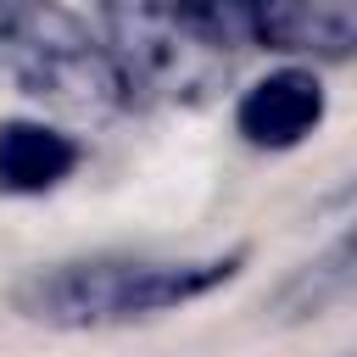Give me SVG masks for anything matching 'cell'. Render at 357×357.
Returning <instances> with one entry per match:
<instances>
[{"label":"cell","instance_id":"6da1fadb","mask_svg":"<svg viewBox=\"0 0 357 357\" xmlns=\"http://www.w3.org/2000/svg\"><path fill=\"white\" fill-rule=\"evenodd\" d=\"M245 268V251L229 257H195V262H167V257H73L28 273L11 290V307L28 324L45 329H117L139 324L156 312H173L184 301L212 296Z\"/></svg>","mask_w":357,"mask_h":357},{"label":"cell","instance_id":"7a4b0ae2","mask_svg":"<svg viewBox=\"0 0 357 357\" xmlns=\"http://www.w3.org/2000/svg\"><path fill=\"white\" fill-rule=\"evenodd\" d=\"M95 28L134 106H190L229 78V45L245 39V6H100Z\"/></svg>","mask_w":357,"mask_h":357},{"label":"cell","instance_id":"3957f363","mask_svg":"<svg viewBox=\"0 0 357 357\" xmlns=\"http://www.w3.org/2000/svg\"><path fill=\"white\" fill-rule=\"evenodd\" d=\"M0 84L73 117L134 106L95 17L39 0H0Z\"/></svg>","mask_w":357,"mask_h":357},{"label":"cell","instance_id":"277c9868","mask_svg":"<svg viewBox=\"0 0 357 357\" xmlns=\"http://www.w3.org/2000/svg\"><path fill=\"white\" fill-rule=\"evenodd\" d=\"M329 112V95L324 84L307 73V67H279L268 78H257L240 106H234V128L245 134V145L257 151H290L301 145Z\"/></svg>","mask_w":357,"mask_h":357},{"label":"cell","instance_id":"5b68a950","mask_svg":"<svg viewBox=\"0 0 357 357\" xmlns=\"http://www.w3.org/2000/svg\"><path fill=\"white\" fill-rule=\"evenodd\" d=\"M245 39L290 56L346 61L357 50V6L346 0H296V6H245Z\"/></svg>","mask_w":357,"mask_h":357},{"label":"cell","instance_id":"8992f818","mask_svg":"<svg viewBox=\"0 0 357 357\" xmlns=\"http://www.w3.org/2000/svg\"><path fill=\"white\" fill-rule=\"evenodd\" d=\"M84 145L73 134H56L45 123H0V190L6 195H45L78 167Z\"/></svg>","mask_w":357,"mask_h":357},{"label":"cell","instance_id":"52a82bcc","mask_svg":"<svg viewBox=\"0 0 357 357\" xmlns=\"http://www.w3.org/2000/svg\"><path fill=\"white\" fill-rule=\"evenodd\" d=\"M346 290H351V240H335L329 257H318L307 273L290 279L284 307H296V312H324V307L346 301Z\"/></svg>","mask_w":357,"mask_h":357}]
</instances>
